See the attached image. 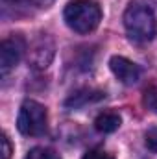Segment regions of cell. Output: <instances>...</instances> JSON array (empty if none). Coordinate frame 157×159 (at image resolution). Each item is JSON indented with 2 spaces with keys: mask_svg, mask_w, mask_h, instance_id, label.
Masks as SVG:
<instances>
[{
  "mask_svg": "<svg viewBox=\"0 0 157 159\" xmlns=\"http://www.w3.org/2000/svg\"><path fill=\"white\" fill-rule=\"evenodd\" d=\"M124 28L129 39L137 41V43L152 41L157 32L154 9L146 4H131L124 13Z\"/></svg>",
  "mask_w": 157,
  "mask_h": 159,
  "instance_id": "obj_1",
  "label": "cell"
},
{
  "mask_svg": "<svg viewBox=\"0 0 157 159\" xmlns=\"http://www.w3.org/2000/svg\"><path fill=\"white\" fill-rule=\"evenodd\" d=\"M102 20V9L94 0H70L65 7V22L76 34H91Z\"/></svg>",
  "mask_w": 157,
  "mask_h": 159,
  "instance_id": "obj_2",
  "label": "cell"
},
{
  "mask_svg": "<svg viewBox=\"0 0 157 159\" xmlns=\"http://www.w3.org/2000/svg\"><path fill=\"white\" fill-rule=\"evenodd\" d=\"M46 107L41 106L39 102L35 100H26L22 106H20V111H19V119H17V128L22 135H28V137H39L44 135L46 131Z\"/></svg>",
  "mask_w": 157,
  "mask_h": 159,
  "instance_id": "obj_3",
  "label": "cell"
},
{
  "mask_svg": "<svg viewBox=\"0 0 157 159\" xmlns=\"http://www.w3.org/2000/svg\"><path fill=\"white\" fill-rule=\"evenodd\" d=\"M26 52V41L22 35H9L0 43V72L7 74L19 65Z\"/></svg>",
  "mask_w": 157,
  "mask_h": 159,
  "instance_id": "obj_4",
  "label": "cell"
},
{
  "mask_svg": "<svg viewBox=\"0 0 157 159\" xmlns=\"http://www.w3.org/2000/svg\"><path fill=\"white\" fill-rule=\"evenodd\" d=\"M109 67L113 70V74L117 76L124 85H133L141 78V69L139 65H135L133 61H129L124 56H113L109 61Z\"/></svg>",
  "mask_w": 157,
  "mask_h": 159,
  "instance_id": "obj_5",
  "label": "cell"
},
{
  "mask_svg": "<svg viewBox=\"0 0 157 159\" xmlns=\"http://www.w3.org/2000/svg\"><path fill=\"white\" fill-rule=\"evenodd\" d=\"M52 57H54V43L50 37L41 35L30 48V57H28L30 65L34 69H46L50 65Z\"/></svg>",
  "mask_w": 157,
  "mask_h": 159,
  "instance_id": "obj_6",
  "label": "cell"
},
{
  "mask_svg": "<svg viewBox=\"0 0 157 159\" xmlns=\"http://www.w3.org/2000/svg\"><path fill=\"white\" fill-rule=\"evenodd\" d=\"M105 94L102 93V91H92V89H81L78 93H74L67 102H65V106L67 107H81V106H87V104H91V102H98V100H102Z\"/></svg>",
  "mask_w": 157,
  "mask_h": 159,
  "instance_id": "obj_7",
  "label": "cell"
},
{
  "mask_svg": "<svg viewBox=\"0 0 157 159\" xmlns=\"http://www.w3.org/2000/svg\"><path fill=\"white\" fill-rule=\"evenodd\" d=\"M120 122H122V119H120L118 113H115V111H104V113H100L94 119V128L100 133H113V131L118 129Z\"/></svg>",
  "mask_w": 157,
  "mask_h": 159,
  "instance_id": "obj_8",
  "label": "cell"
},
{
  "mask_svg": "<svg viewBox=\"0 0 157 159\" xmlns=\"http://www.w3.org/2000/svg\"><path fill=\"white\" fill-rule=\"evenodd\" d=\"M26 159H61L57 152L50 150V148H44V146H35L28 152Z\"/></svg>",
  "mask_w": 157,
  "mask_h": 159,
  "instance_id": "obj_9",
  "label": "cell"
},
{
  "mask_svg": "<svg viewBox=\"0 0 157 159\" xmlns=\"http://www.w3.org/2000/svg\"><path fill=\"white\" fill-rule=\"evenodd\" d=\"M30 2H32V0H2V9H4V13H7L9 9H11L13 13L26 11V7H28Z\"/></svg>",
  "mask_w": 157,
  "mask_h": 159,
  "instance_id": "obj_10",
  "label": "cell"
},
{
  "mask_svg": "<svg viewBox=\"0 0 157 159\" xmlns=\"http://www.w3.org/2000/svg\"><path fill=\"white\" fill-rule=\"evenodd\" d=\"M142 104H144L150 111L157 113V89H155V87H150V89H146V91H144Z\"/></svg>",
  "mask_w": 157,
  "mask_h": 159,
  "instance_id": "obj_11",
  "label": "cell"
},
{
  "mask_svg": "<svg viewBox=\"0 0 157 159\" xmlns=\"http://www.w3.org/2000/svg\"><path fill=\"white\" fill-rule=\"evenodd\" d=\"M144 144L150 152H155L157 154V126L150 128L146 133H144Z\"/></svg>",
  "mask_w": 157,
  "mask_h": 159,
  "instance_id": "obj_12",
  "label": "cell"
},
{
  "mask_svg": "<svg viewBox=\"0 0 157 159\" xmlns=\"http://www.w3.org/2000/svg\"><path fill=\"white\" fill-rule=\"evenodd\" d=\"M0 146H2L0 159H9L11 157V143H9V139H7L6 133H2V137H0Z\"/></svg>",
  "mask_w": 157,
  "mask_h": 159,
  "instance_id": "obj_13",
  "label": "cell"
},
{
  "mask_svg": "<svg viewBox=\"0 0 157 159\" xmlns=\"http://www.w3.org/2000/svg\"><path fill=\"white\" fill-rule=\"evenodd\" d=\"M81 159H115V157L109 156V154L104 152V150H89Z\"/></svg>",
  "mask_w": 157,
  "mask_h": 159,
  "instance_id": "obj_14",
  "label": "cell"
},
{
  "mask_svg": "<svg viewBox=\"0 0 157 159\" xmlns=\"http://www.w3.org/2000/svg\"><path fill=\"white\" fill-rule=\"evenodd\" d=\"M52 2H56V0H32V4H35V6H39V7H46V6H50Z\"/></svg>",
  "mask_w": 157,
  "mask_h": 159,
  "instance_id": "obj_15",
  "label": "cell"
}]
</instances>
